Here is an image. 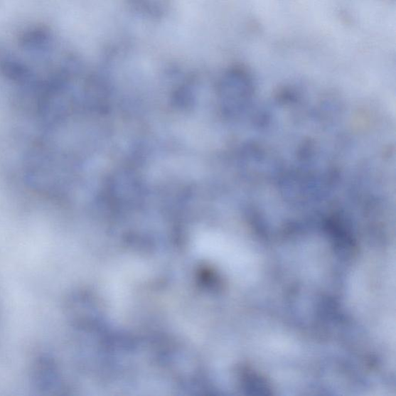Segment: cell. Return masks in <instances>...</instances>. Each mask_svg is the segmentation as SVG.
I'll use <instances>...</instances> for the list:
<instances>
[{
  "label": "cell",
  "mask_w": 396,
  "mask_h": 396,
  "mask_svg": "<svg viewBox=\"0 0 396 396\" xmlns=\"http://www.w3.org/2000/svg\"><path fill=\"white\" fill-rule=\"evenodd\" d=\"M53 359L41 357L36 360L33 368L35 384L41 390H53L56 380L55 366Z\"/></svg>",
  "instance_id": "1"
}]
</instances>
